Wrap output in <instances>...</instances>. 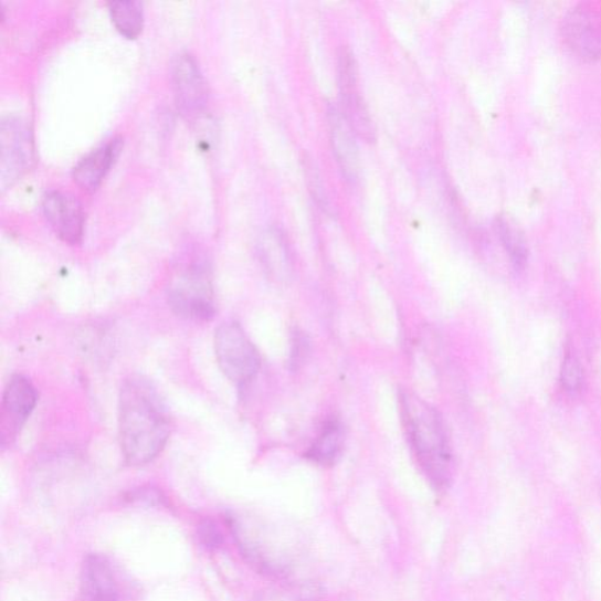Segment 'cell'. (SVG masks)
Returning <instances> with one entry per match:
<instances>
[{
    "instance_id": "cell-1",
    "label": "cell",
    "mask_w": 601,
    "mask_h": 601,
    "mask_svg": "<svg viewBox=\"0 0 601 601\" xmlns=\"http://www.w3.org/2000/svg\"><path fill=\"white\" fill-rule=\"evenodd\" d=\"M169 430L157 389L141 378L126 381L119 399V432L127 464L136 466L154 461L165 447Z\"/></svg>"
},
{
    "instance_id": "cell-2",
    "label": "cell",
    "mask_w": 601,
    "mask_h": 601,
    "mask_svg": "<svg viewBox=\"0 0 601 601\" xmlns=\"http://www.w3.org/2000/svg\"><path fill=\"white\" fill-rule=\"evenodd\" d=\"M401 417L407 437L422 473L437 492L453 478V454L439 411L418 394L401 391Z\"/></svg>"
},
{
    "instance_id": "cell-3",
    "label": "cell",
    "mask_w": 601,
    "mask_h": 601,
    "mask_svg": "<svg viewBox=\"0 0 601 601\" xmlns=\"http://www.w3.org/2000/svg\"><path fill=\"white\" fill-rule=\"evenodd\" d=\"M168 304L173 312L193 321H210L215 315L212 277L201 263L180 271L168 287Z\"/></svg>"
},
{
    "instance_id": "cell-4",
    "label": "cell",
    "mask_w": 601,
    "mask_h": 601,
    "mask_svg": "<svg viewBox=\"0 0 601 601\" xmlns=\"http://www.w3.org/2000/svg\"><path fill=\"white\" fill-rule=\"evenodd\" d=\"M214 344L217 360L225 378L238 386L247 384L255 378L260 356L240 325H221L215 331Z\"/></svg>"
},
{
    "instance_id": "cell-5",
    "label": "cell",
    "mask_w": 601,
    "mask_h": 601,
    "mask_svg": "<svg viewBox=\"0 0 601 601\" xmlns=\"http://www.w3.org/2000/svg\"><path fill=\"white\" fill-rule=\"evenodd\" d=\"M2 144V165H0V184L7 190L30 166L33 156L31 131L21 119L8 117L0 127Z\"/></svg>"
},
{
    "instance_id": "cell-6",
    "label": "cell",
    "mask_w": 601,
    "mask_h": 601,
    "mask_svg": "<svg viewBox=\"0 0 601 601\" xmlns=\"http://www.w3.org/2000/svg\"><path fill=\"white\" fill-rule=\"evenodd\" d=\"M38 401L36 390L23 375H14L8 382L0 411L2 445H11L27 423Z\"/></svg>"
},
{
    "instance_id": "cell-7",
    "label": "cell",
    "mask_w": 601,
    "mask_h": 601,
    "mask_svg": "<svg viewBox=\"0 0 601 601\" xmlns=\"http://www.w3.org/2000/svg\"><path fill=\"white\" fill-rule=\"evenodd\" d=\"M173 86L177 103L187 118H199L207 108L209 91L194 56L190 53H180L172 68Z\"/></svg>"
},
{
    "instance_id": "cell-8",
    "label": "cell",
    "mask_w": 601,
    "mask_h": 601,
    "mask_svg": "<svg viewBox=\"0 0 601 601\" xmlns=\"http://www.w3.org/2000/svg\"><path fill=\"white\" fill-rule=\"evenodd\" d=\"M561 30L563 40L581 60L594 62L601 59V23L589 6L571 9L563 17Z\"/></svg>"
},
{
    "instance_id": "cell-9",
    "label": "cell",
    "mask_w": 601,
    "mask_h": 601,
    "mask_svg": "<svg viewBox=\"0 0 601 601\" xmlns=\"http://www.w3.org/2000/svg\"><path fill=\"white\" fill-rule=\"evenodd\" d=\"M43 211L51 228L65 242H81L85 214L81 202L60 191L49 192L43 199Z\"/></svg>"
},
{
    "instance_id": "cell-10",
    "label": "cell",
    "mask_w": 601,
    "mask_h": 601,
    "mask_svg": "<svg viewBox=\"0 0 601 601\" xmlns=\"http://www.w3.org/2000/svg\"><path fill=\"white\" fill-rule=\"evenodd\" d=\"M81 591L86 601H119L120 589L109 560L102 555H88L83 563Z\"/></svg>"
},
{
    "instance_id": "cell-11",
    "label": "cell",
    "mask_w": 601,
    "mask_h": 601,
    "mask_svg": "<svg viewBox=\"0 0 601 601\" xmlns=\"http://www.w3.org/2000/svg\"><path fill=\"white\" fill-rule=\"evenodd\" d=\"M333 152L345 178L355 182L360 172L359 148L356 135L342 115L340 108L330 106L328 109Z\"/></svg>"
},
{
    "instance_id": "cell-12",
    "label": "cell",
    "mask_w": 601,
    "mask_h": 601,
    "mask_svg": "<svg viewBox=\"0 0 601 601\" xmlns=\"http://www.w3.org/2000/svg\"><path fill=\"white\" fill-rule=\"evenodd\" d=\"M123 147L120 138H113L84 157L73 169V179L83 190L96 191L110 167L117 160Z\"/></svg>"
},
{
    "instance_id": "cell-13",
    "label": "cell",
    "mask_w": 601,
    "mask_h": 601,
    "mask_svg": "<svg viewBox=\"0 0 601 601\" xmlns=\"http://www.w3.org/2000/svg\"><path fill=\"white\" fill-rule=\"evenodd\" d=\"M341 91L342 115L356 137L371 144L376 141V128L369 109L357 89V75L338 80Z\"/></svg>"
},
{
    "instance_id": "cell-14",
    "label": "cell",
    "mask_w": 601,
    "mask_h": 601,
    "mask_svg": "<svg viewBox=\"0 0 601 601\" xmlns=\"http://www.w3.org/2000/svg\"><path fill=\"white\" fill-rule=\"evenodd\" d=\"M257 254L262 267L272 278L284 282L291 277L292 260L288 243L277 229H268L260 235Z\"/></svg>"
},
{
    "instance_id": "cell-15",
    "label": "cell",
    "mask_w": 601,
    "mask_h": 601,
    "mask_svg": "<svg viewBox=\"0 0 601 601\" xmlns=\"http://www.w3.org/2000/svg\"><path fill=\"white\" fill-rule=\"evenodd\" d=\"M345 430L340 423H328L310 446L307 457L319 465H330L341 456L345 446Z\"/></svg>"
},
{
    "instance_id": "cell-16",
    "label": "cell",
    "mask_w": 601,
    "mask_h": 601,
    "mask_svg": "<svg viewBox=\"0 0 601 601\" xmlns=\"http://www.w3.org/2000/svg\"><path fill=\"white\" fill-rule=\"evenodd\" d=\"M113 24L117 30L134 40L138 36L144 28V11L139 2L131 0H118L108 4Z\"/></svg>"
},
{
    "instance_id": "cell-17",
    "label": "cell",
    "mask_w": 601,
    "mask_h": 601,
    "mask_svg": "<svg viewBox=\"0 0 601 601\" xmlns=\"http://www.w3.org/2000/svg\"><path fill=\"white\" fill-rule=\"evenodd\" d=\"M497 232L507 254H509L516 271H523L528 262V250L520 235L510 228L505 220L499 219L496 224Z\"/></svg>"
},
{
    "instance_id": "cell-18",
    "label": "cell",
    "mask_w": 601,
    "mask_h": 601,
    "mask_svg": "<svg viewBox=\"0 0 601 601\" xmlns=\"http://www.w3.org/2000/svg\"><path fill=\"white\" fill-rule=\"evenodd\" d=\"M584 382V372L574 354H567L561 367V383L563 389L571 394L580 391Z\"/></svg>"
},
{
    "instance_id": "cell-19",
    "label": "cell",
    "mask_w": 601,
    "mask_h": 601,
    "mask_svg": "<svg viewBox=\"0 0 601 601\" xmlns=\"http://www.w3.org/2000/svg\"><path fill=\"white\" fill-rule=\"evenodd\" d=\"M198 536L205 549L215 550L223 541L222 534L218 525L209 519L203 520L199 525Z\"/></svg>"
},
{
    "instance_id": "cell-20",
    "label": "cell",
    "mask_w": 601,
    "mask_h": 601,
    "mask_svg": "<svg viewBox=\"0 0 601 601\" xmlns=\"http://www.w3.org/2000/svg\"><path fill=\"white\" fill-rule=\"evenodd\" d=\"M253 601H307L299 592L288 589H275L261 592Z\"/></svg>"
},
{
    "instance_id": "cell-21",
    "label": "cell",
    "mask_w": 601,
    "mask_h": 601,
    "mask_svg": "<svg viewBox=\"0 0 601 601\" xmlns=\"http://www.w3.org/2000/svg\"><path fill=\"white\" fill-rule=\"evenodd\" d=\"M305 169H306V177L309 180V190L314 194V199L316 198L318 203H321V205H327V198L324 196V188L321 184V181H319L318 175L315 171L314 164L305 159Z\"/></svg>"
},
{
    "instance_id": "cell-22",
    "label": "cell",
    "mask_w": 601,
    "mask_h": 601,
    "mask_svg": "<svg viewBox=\"0 0 601 601\" xmlns=\"http://www.w3.org/2000/svg\"><path fill=\"white\" fill-rule=\"evenodd\" d=\"M307 352L308 344L306 342V338L304 336L297 335L294 342V349L292 351V365L297 368V366L299 363H303V361L306 359Z\"/></svg>"
}]
</instances>
